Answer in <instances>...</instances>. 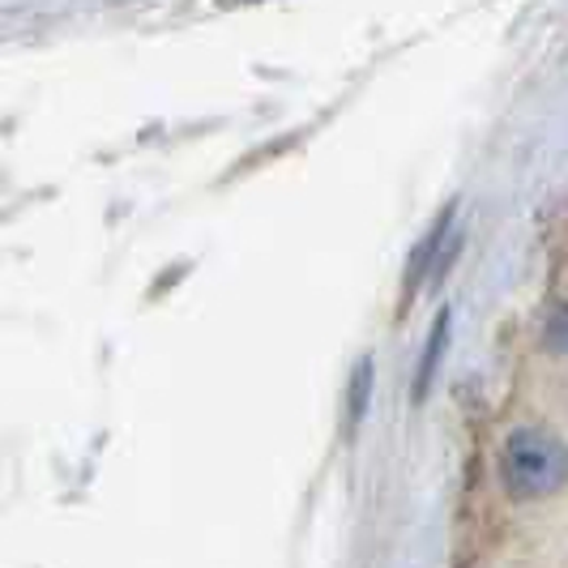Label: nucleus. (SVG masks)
<instances>
[{
  "mask_svg": "<svg viewBox=\"0 0 568 568\" xmlns=\"http://www.w3.org/2000/svg\"><path fill=\"white\" fill-rule=\"evenodd\" d=\"M445 346H449V308L436 316V325H432V334H427V351L424 359H419V372H415V402H424V394L432 389V376L440 368V359H445Z\"/></svg>",
  "mask_w": 568,
  "mask_h": 568,
  "instance_id": "7ed1b4c3",
  "label": "nucleus"
},
{
  "mask_svg": "<svg viewBox=\"0 0 568 568\" xmlns=\"http://www.w3.org/2000/svg\"><path fill=\"white\" fill-rule=\"evenodd\" d=\"M368 394H372V359H364L359 372H355V381H351V419H364Z\"/></svg>",
  "mask_w": 568,
  "mask_h": 568,
  "instance_id": "20e7f679",
  "label": "nucleus"
},
{
  "mask_svg": "<svg viewBox=\"0 0 568 568\" xmlns=\"http://www.w3.org/2000/svg\"><path fill=\"white\" fill-rule=\"evenodd\" d=\"M547 346L551 351H568V308L551 316V325H547Z\"/></svg>",
  "mask_w": 568,
  "mask_h": 568,
  "instance_id": "39448f33",
  "label": "nucleus"
},
{
  "mask_svg": "<svg viewBox=\"0 0 568 568\" xmlns=\"http://www.w3.org/2000/svg\"><path fill=\"white\" fill-rule=\"evenodd\" d=\"M500 479L513 500H542L568 487V445L542 427H517L500 449Z\"/></svg>",
  "mask_w": 568,
  "mask_h": 568,
  "instance_id": "f257e3e1",
  "label": "nucleus"
},
{
  "mask_svg": "<svg viewBox=\"0 0 568 568\" xmlns=\"http://www.w3.org/2000/svg\"><path fill=\"white\" fill-rule=\"evenodd\" d=\"M449 235H454V205L432 223V231L424 235V244L410 253V265H406V291H402V300L410 304V295L419 291L424 283H440V274H445V265H449Z\"/></svg>",
  "mask_w": 568,
  "mask_h": 568,
  "instance_id": "f03ea898",
  "label": "nucleus"
}]
</instances>
